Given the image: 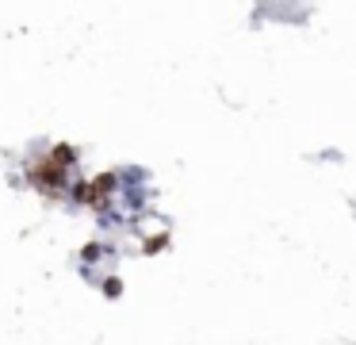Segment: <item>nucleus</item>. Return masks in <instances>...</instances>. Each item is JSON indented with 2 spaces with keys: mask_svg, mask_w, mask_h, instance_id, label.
Returning a JSON list of instances; mask_svg holds the SVG:
<instances>
[{
  "mask_svg": "<svg viewBox=\"0 0 356 345\" xmlns=\"http://www.w3.org/2000/svg\"><path fill=\"white\" fill-rule=\"evenodd\" d=\"M35 181H42V184H62V165L54 161V165H39L35 169Z\"/></svg>",
  "mask_w": 356,
  "mask_h": 345,
  "instance_id": "nucleus-1",
  "label": "nucleus"
}]
</instances>
